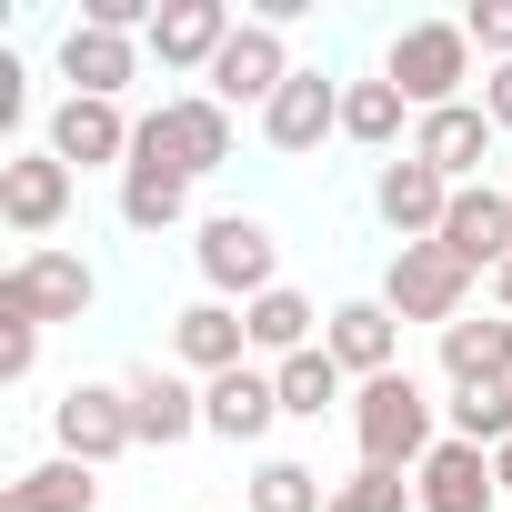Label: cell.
<instances>
[{"instance_id":"cell-1","label":"cell","mask_w":512,"mask_h":512,"mask_svg":"<svg viewBox=\"0 0 512 512\" xmlns=\"http://www.w3.org/2000/svg\"><path fill=\"white\" fill-rule=\"evenodd\" d=\"M352 452H362V472H422V452L442 442V402L412 382V362L402 372H382V382H352Z\"/></svg>"},{"instance_id":"cell-2","label":"cell","mask_w":512,"mask_h":512,"mask_svg":"<svg viewBox=\"0 0 512 512\" xmlns=\"http://www.w3.org/2000/svg\"><path fill=\"white\" fill-rule=\"evenodd\" d=\"M382 81H392V91L412 101V121H422V111L472 101L482 51H472V31H462V21H402V31L382 41Z\"/></svg>"},{"instance_id":"cell-3","label":"cell","mask_w":512,"mask_h":512,"mask_svg":"<svg viewBox=\"0 0 512 512\" xmlns=\"http://www.w3.org/2000/svg\"><path fill=\"white\" fill-rule=\"evenodd\" d=\"M191 262H201V292L211 302H241V312L262 292H282V241H272L262 211H211L191 231Z\"/></svg>"},{"instance_id":"cell-4","label":"cell","mask_w":512,"mask_h":512,"mask_svg":"<svg viewBox=\"0 0 512 512\" xmlns=\"http://www.w3.org/2000/svg\"><path fill=\"white\" fill-rule=\"evenodd\" d=\"M231 151H241V131H231V111L211 91H171L161 111H141V141H131V161H171L191 181H211Z\"/></svg>"},{"instance_id":"cell-5","label":"cell","mask_w":512,"mask_h":512,"mask_svg":"<svg viewBox=\"0 0 512 512\" xmlns=\"http://www.w3.org/2000/svg\"><path fill=\"white\" fill-rule=\"evenodd\" d=\"M101 302V272L81 262V251H61V241H41V251H21L11 272H0V322H81Z\"/></svg>"},{"instance_id":"cell-6","label":"cell","mask_w":512,"mask_h":512,"mask_svg":"<svg viewBox=\"0 0 512 512\" xmlns=\"http://www.w3.org/2000/svg\"><path fill=\"white\" fill-rule=\"evenodd\" d=\"M382 302H392V322H432V332H452V322L472 312V272L452 262L442 241H402L392 272H382Z\"/></svg>"},{"instance_id":"cell-7","label":"cell","mask_w":512,"mask_h":512,"mask_svg":"<svg viewBox=\"0 0 512 512\" xmlns=\"http://www.w3.org/2000/svg\"><path fill=\"white\" fill-rule=\"evenodd\" d=\"M51 452H71V462H91V472H111L121 452H141L131 392H121V382H71V392L51 402Z\"/></svg>"},{"instance_id":"cell-8","label":"cell","mask_w":512,"mask_h":512,"mask_svg":"<svg viewBox=\"0 0 512 512\" xmlns=\"http://www.w3.org/2000/svg\"><path fill=\"white\" fill-rule=\"evenodd\" d=\"M292 71H302V61H292L282 21H241V31H231V51L211 61V81H201V91H211L221 111H272Z\"/></svg>"},{"instance_id":"cell-9","label":"cell","mask_w":512,"mask_h":512,"mask_svg":"<svg viewBox=\"0 0 512 512\" xmlns=\"http://www.w3.org/2000/svg\"><path fill=\"white\" fill-rule=\"evenodd\" d=\"M71 201H81V171H71V161H51L41 141L0 161V221H11V231H21L31 251H41V241H51V231L71 221Z\"/></svg>"},{"instance_id":"cell-10","label":"cell","mask_w":512,"mask_h":512,"mask_svg":"<svg viewBox=\"0 0 512 512\" xmlns=\"http://www.w3.org/2000/svg\"><path fill=\"white\" fill-rule=\"evenodd\" d=\"M131 141H141V121L121 101H71V91L51 101V131H41V151L71 171H131Z\"/></svg>"},{"instance_id":"cell-11","label":"cell","mask_w":512,"mask_h":512,"mask_svg":"<svg viewBox=\"0 0 512 512\" xmlns=\"http://www.w3.org/2000/svg\"><path fill=\"white\" fill-rule=\"evenodd\" d=\"M231 31H241V11L231 0H161V21H151V61L161 71H181V81H211V61L231 51Z\"/></svg>"},{"instance_id":"cell-12","label":"cell","mask_w":512,"mask_h":512,"mask_svg":"<svg viewBox=\"0 0 512 512\" xmlns=\"http://www.w3.org/2000/svg\"><path fill=\"white\" fill-rule=\"evenodd\" d=\"M492 151H502V131H492L482 101H452V111H422V121H412V161H432L452 191H472Z\"/></svg>"},{"instance_id":"cell-13","label":"cell","mask_w":512,"mask_h":512,"mask_svg":"<svg viewBox=\"0 0 512 512\" xmlns=\"http://www.w3.org/2000/svg\"><path fill=\"white\" fill-rule=\"evenodd\" d=\"M372 211H382V231H392V251L402 241H442V211H452V181L432 171V161H382L372 171Z\"/></svg>"},{"instance_id":"cell-14","label":"cell","mask_w":512,"mask_h":512,"mask_svg":"<svg viewBox=\"0 0 512 512\" xmlns=\"http://www.w3.org/2000/svg\"><path fill=\"white\" fill-rule=\"evenodd\" d=\"M412 512H502V482H492V452L482 442H432L422 472H412Z\"/></svg>"},{"instance_id":"cell-15","label":"cell","mask_w":512,"mask_h":512,"mask_svg":"<svg viewBox=\"0 0 512 512\" xmlns=\"http://www.w3.org/2000/svg\"><path fill=\"white\" fill-rule=\"evenodd\" d=\"M272 422H282V382H272V362H241V372H221V382H201V432L211 442H272Z\"/></svg>"},{"instance_id":"cell-16","label":"cell","mask_w":512,"mask_h":512,"mask_svg":"<svg viewBox=\"0 0 512 512\" xmlns=\"http://www.w3.org/2000/svg\"><path fill=\"white\" fill-rule=\"evenodd\" d=\"M322 352H332L352 382H382V372H402V322H392V302H382V292H362V302H332V322H322Z\"/></svg>"},{"instance_id":"cell-17","label":"cell","mask_w":512,"mask_h":512,"mask_svg":"<svg viewBox=\"0 0 512 512\" xmlns=\"http://www.w3.org/2000/svg\"><path fill=\"white\" fill-rule=\"evenodd\" d=\"M121 392H131V432H141V452H171V442H191V432H201V382H191V372L131 362V372H121Z\"/></svg>"},{"instance_id":"cell-18","label":"cell","mask_w":512,"mask_h":512,"mask_svg":"<svg viewBox=\"0 0 512 512\" xmlns=\"http://www.w3.org/2000/svg\"><path fill=\"white\" fill-rule=\"evenodd\" d=\"M442 251H452L472 282L502 272V262H512V191H492V181L452 191V211H442Z\"/></svg>"},{"instance_id":"cell-19","label":"cell","mask_w":512,"mask_h":512,"mask_svg":"<svg viewBox=\"0 0 512 512\" xmlns=\"http://www.w3.org/2000/svg\"><path fill=\"white\" fill-rule=\"evenodd\" d=\"M51 71L71 81V101H121V91L141 81V41H121V31H91V21H71V31H61V51H51Z\"/></svg>"},{"instance_id":"cell-20","label":"cell","mask_w":512,"mask_h":512,"mask_svg":"<svg viewBox=\"0 0 512 512\" xmlns=\"http://www.w3.org/2000/svg\"><path fill=\"white\" fill-rule=\"evenodd\" d=\"M332 131H342V81H332V71H312V61H302V71H292V81H282V101H272V111H262V141H272V151H292V161H302V151H322V141H332Z\"/></svg>"},{"instance_id":"cell-21","label":"cell","mask_w":512,"mask_h":512,"mask_svg":"<svg viewBox=\"0 0 512 512\" xmlns=\"http://www.w3.org/2000/svg\"><path fill=\"white\" fill-rule=\"evenodd\" d=\"M171 362L191 372V382H221V372H241L251 362V332H241V302H191V312H171Z\"/></svg>"},{"instance_id":"cell-22","label":"cell","mask_w":512,"mask_h":512,"mask_svg":"<svg viewBox=\"0 0 512 512\" xmlns=\"http://www.w3.org/2000/svg\"><path fill=\"white\" fill-rule=\"evenodd\" d=\"M322 322H332V312H312V292H292V282H282V292H262V302L241 312L251 362H292V352H312V342H322Z\"/></svg>"},{"instance_id":"cell-23","label":"cell","mask_w":512,"mask_h":512,"mask_svg":"<svg viewBox=\"0 0 512 512\" xmlns=\"http://www.w3.org/2000/svg\"><path fill=\"white\" fill-rule=\"evenodd\" d=\"M0 512H101V472L71 462V452H51L21 482H0Z\"/></svg>"},{"instance_id":"cell-24","label":"cell","mask_w":512,"mask_h":512,"mask_svg":"<svg viewBox=\"0 0 512 512\" xmlns=\"http://www.w3.org/2000/svg\"><path fill=\"white\" fill-rule=\"evenodd\" d=\"M342 141L352 151H412V101L382 81V71H362V81H342Z\"/></svg>"},{"instance_id":"cell-25","label":"cell","mask_w":512,"mask_h":512,"mask_svg":"<svg viewBox=\"0 0 512 512\" xmlns=\"http://www.w3.org/2000/svg\"><path fill=\"white\" fill-rule=\"evenodd\" d=\"M191 191H201L191 171H171V161H131V171H121V221H131L141 241H161L171 221H191Z\"/></svg>"},{"instance_id":"cell-26","label":"cell","mask_w":512,"mask_h":512,"mask_svg":"<svg viewBox=\"0 0 512 512\" xmlns=\"http://www.w3.org/2000/svg\"><path fill=\"white\" fill-rule=\"evenodd\" d=\"M272 382H282V422H322V412H352V372L312 342V352H292V362H272Z\"/></svg>"},{"instance_id":"cell-27","label":"cell","mask_w":512,"mask_h":512,"mask_svg":"<svg viewBox=\"0 0 512 512\" xmlns=\"http://www.w3.org/2000/svg\"><path fill=\"white\" fill-rule=\"evenodd\" d=\"M442 382H512V322L502 312H462L452 332H442Z\"/></svg>"},{"instance_id":"cell-28","label":"cell","mask_w":512,"mask_h":512,"mask_svg":"<svg viewBox=\"0 0 512 512\" xmlns=\"http://www.w3.org/2000/svg\"><path fill=\"white\" fill-rule=\"evenodd\" d=\"M241 512H332V482L312 462H292V452H262L251 482H241Z\"/></svg>"},{"instance_id":"cell-29","label":"cell","mask_w":512,"mask_h":512,"mask_svg":"<svg viewBox=\"0 0 512 512\" xmlns=\"http://www.w3.org/2000/svg\"><path fill=\"white\" fill-rule=\"evenodd\" d=\"M442 432L502 452V442H512V382H452V392H442Z\"/></svg>"},{"instance_id":"cell-30","label":"cell","mask_w":512,"mask_h":512,"mask_svg":"<svg viewBox=\"0 0 512 512\" xmlns=\"http://www.w3.org/2000/svg\"><path fill=\"white\" fill-rule=\"evenodd\" d=\"M332 512H412V482L402 472H352V482H332Z\"/></svg>"},{"instance_id":"cell-31","label":"cell","mask_w":512,"mask_h":512,"mask_svg":"<svg viewBox=\"0 0 512 512\" xmlns=\"http://www.w3.org/2000/svg\"><path fill=\"white\" fill-rule=\"evenodd\" d=\"M462 31H472L482 71H492V61H512V0H472V11H462Z\"/></svg>"},{"instance_id":"cell-32","label":"cell","mask_w":512,"mask_h":512,"mask_svg":"<svg viewBox=\"0 0 512 512\" xmlns=\"http://www.w3.org/2000/svg\"><path fill=\"white\" fill-rule=\"evenodd\" d=\"M41 372V322H0V392H21Z\"/></svg>"},{"instance_id":"cell-33","label":"cell","mask_w":512,"mask_h":512,"mask_svg":"<svg viewBox=\"0 0 512 512\" xmlns=\"http://www.w3.org/2000/svg\"><path fill=\"white\" fill-rule=\"evenodd\" d=\"M472 101H482V111H492V131H502V141H512V61H492V71H482V91H472Z\"/></svg>"},{"instance_id":"cell-34","label":"cell","mask_w":512,"mask_h":512,"mask_svg":"<svg viewBox=\"0 0 512 512\" xmlns=\"http://www.w3.org/2000/svg\"><path fill=\"white\" fill-rule=\"evenodd\" d=\"M492 312H502V322H512V262H502V272H492Z\"/></svg>"},{"instance_id":"cell-35","label":"cell","mask_w":512,"mask_h":512,"mask_svg":"<svg viewBox=\"0 0 512 512\" xmlns=\"http://www.w3.org/2000/svg\"><path fill=\"white\" fill-rule=\"evenodd\" d=\"M492 482H502V502H512V442H502V452H492Z\"/></svg>"},{"instance_id":"cell-36","label":"cell","mask_w":512,"mask_h":512,"mask_svg":"<svg viewBox=\"0 0 512 512\" xmlns=\"http://www.w3.org/2000/svg\"><path fill=\"white\" fill-rule=\"evenodd\" d=\"M502 191H512V181H502Z\"/></svg>"}]
</instances>
